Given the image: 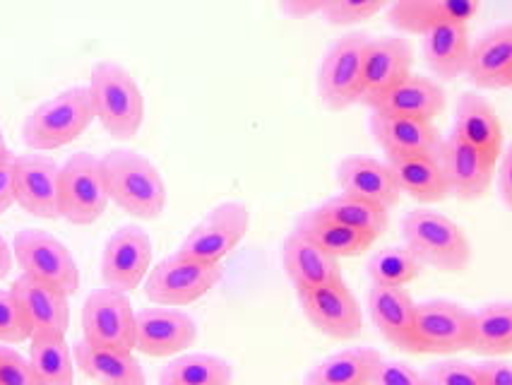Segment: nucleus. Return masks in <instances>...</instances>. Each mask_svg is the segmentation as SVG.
Here are the masks:
<instances>
[{
  "label": "nucleus",
  "instance_id": "nucleus-39",
  "mask_svg": "<svg viewBox=\"0 0 512 385\" xmlns=\"http://www.w3.org/2000/svg\"><path fill=\"white\" fill-rule=\"evenodd\" d=\"M428 385H486L481 364L462 359H445L424 371Z\"/></svg>",
  "mask_w": 512,
  "mask_h": 385
},
{
  "label": "nucleus",
  "instance_id": "nucleus-21",
  "mask_svg": "<svg viewBox=\"0 0 512 385\" xmlns=\"http://www.w3.org/2000/svg\"><path fill=\"white\" fill-rule=\"evenodd\" d=\"M335 181L342 193L373 200V203L383 205L385 210H392L402 200L400 186H397L390 164L385 159L349 154L337 164Z\"/></svg>",
  "mask_w": 512,
  "mask_h": 385
},
{
  "label": "nucleus",
  "instance_id": "nucleus-45",
  "mask_svg": "<svg viewBox=\"0 0 512 385\" xmlns=\"http://www.w3.org/2000/svg\"><path fill=\"white\" fill-rule=\"evenodd\" d=\"M486 385H512V364L500 359H491L481 364Z\"/></svg>",
  "mask_w": 512,
  "mask_h": 385
},
{
  "label": "nucleus",
  "instance_id": "nucleus-33",
  "mask_svg": "<svg viewBox=\"0 0 512 385\" xmlns=\"http://www.w3.org/2000/svg\"><path fill=\"white\" fill-rule=\"evenodd\" d=\"M320 215L332 219V222L344 224V227L361 231V234L371 236V239H380L390 227V210L383 205L373 203V200L359 198L351 193H337L323 205L315 207Z\"/></svg>",
  "mask_w": 512,
  "mask_h": 385
},
{
  "label": "nucleus",
  "instance_id": "nucleus-30",
  "mask_svg": "<svg viewBox=\"0 0 512 385\" xmlns=\"http://www.w3.org/2000/svg\"><path fill=\"white\" fill-rule=\"evenodd\" d=\"M380 352L371 347H347L313 366L303 385H371L380 364Z\"/></svg>",
  "mask_w": 512,
  "mask_h": 385
},
{
  "label": "nucleus",
  "instance_id": "nucleus-4",
  "mask_svg": "<svg viewBox=\"0 0 512 385\" xmlns=\"http://www.w3.org/2000/svg\"><path fill=\"white\" fill-rule=\"evenodd\" d=\"M94 123V106L87 85L65 87L34 106L22 123V140L29 150H61Z\"/></svg>",
  "mask_w": 512,
  "mask_h": 385
},
{
  "label": "nucleus",
  "instance_id": "nucleus-9",
  "mask_svg": "<svg viewBox=\"0 0 512 385\" xmlns=\"http://www.w3.org/2000/svg\"><path fill=\"white\" fill-rule=\"evenodd\" d=\"M472 347V311L448 299L414 308L412 354H457Z\"/></svg>",
  "mask_w": 512,
  "mask_h": 385
},
{
  "label": "nucleus",
  "instance_id": "nucleus-26",
  "mask_svg": "<svg viewBox=\"0 0 512 385\" xmlns=\"http://www.w3.org/2000/svg\"><path fill=\"white\" fill-rule=\"evenodd\" d=\"M75 369L97 385H147V376L135 352L94 347L80 340L73 345Z\"/></svg>",
  "mask_w": 512,
  "mask_h": 385
},
{
  "label": "nucleus",
  "instance_id": "nucleus-23",
  "mask_svg": "<svg viewBox=\"0 0 512 385\" xmlns=\"http://www.w3.org/2000/svg\"><path fill=\"white\" fill-rule=\"evenodd\" d=\"M512 75V22L488 29L472 41L467 61L469 82L481 90H505Z\"/></svg>",
  "mask_w": 512,
  "mask_h": 385
},
{
  "label": "nucleus",
  "instance_id": "nucleus-22",
  "mask_svg": "<svg viewBox=\"0 0 512 385\" xmlns=\"http://www.w3.org/2000/svg\"><path fill=\"white\" fill-rule=\"evenodd\" d=\"M282 265L296 294L306 289L325 287V284L344 282L342 265L330 253L313 244L301 231H289L282 244Z\"/></svg>",
  "mask_w": 512,
  "mask_h": 385
},
{
  "label": "nucleus",
  "instance_id": "nucleus-16",
  "mask_svg": "<svg viewBox=\"0 0 512 385\" xmlns=\"http://www.w3.org/2000/svg\"><path fill=\"white\" fill-rule=\"evenodd\" d=\"M440 164H443L448 193L460 200L484 198L496 179V162L452 133L440 147Z\"/></svg>",
  "mask_w": 512,
  "mask_h": 385
},
{
  "label": "nucleus",
  "instance_id": "nucleus-35",
  "mask_svg": "<svg viewBox=\"0 0 512 385\" xmlns=\"http://www.w3.org/2000/svg\"><path fill=\"white\" fill-rule=\"evenodd\" d=\"M472 352L484 357L512 354V301H496L472 311Z\"/></svg>",
  "mask_w": 512,
  "mask_h": 385
},
{
  "label": "nucleus",
  "instance_id": "nucleus-29",
  "mask_svg": "<svg viewBox=\"0 0 512 385\" xmlns=\"http://www.w3.org/2000/svg\"><path fill=\"white\" fill-rule=\"evenodd\" d=\"M390 164L392 176L402 193L412 195L419 203H440L448 198V183H445L440 154H409V157H385Z\"/></svg>",
  "mask_w": 512,
  "mask_h": 385
},
{
  "label": "nucleus",
  "instance_id": "nucleus-47",
  "mask_svg": "<svg viewBox=\"0 0 512 385\" xmlns=\"http://www.w3.org/2000/svg\"><path fill=\"white\" fill-rule=\"evenodd\" d=\"M5 152H10V147H8V142H5L3 128H0V154H5Z\"/></svg>",
  "mask_w": 512,
  "mask_h": 385
},
{
  "label": "nucleus",
  "instance_id": "nucleus-15",
  "mask_svg": "<svg viewBox=\"0 0 512 385\" xmlns=\"http://www.w3.org/2000/svg\"><path fill=\"white\" fill-rule=\"evenodd\" d=\"M299 304L303 316L313 325L318 333L337 342L356 340L363 330V311L351 294L347 282L325 284V287L306 289L299 292Z\"/></svg>",
  "mask_w": 512,
  "mask_h": 385
},
{
  "label": "nucleus",
  "instance_id": "nucleus-5",
  "mask_svg": "<svg viewBox=\"0 0 512 385\" xmlns=\"http://www.w3.org/2000/svg\"><path fill=\"white\" fill-rule=\"evenodd\" d=\"M368 41H371L368 34L349 32L339 37L323 56L315 87H318L320 102L335 114L361 104Z\"/></svg>",
  "mask_w": 512,
  "mask_h": 385
},
{
  "label": "nucleus",
  "instance_id": "nucleus-8",
  "mask_svg": "<svg viewBox=\"0 0 512 385\" xmlns=\"http://www.w3.org/2000/svg\"><path fill=\"white\" fill-rule=\"evenodd\" d=\"M101 157L75 152L61 164V217L75 227H89L104 217L109 207Z\"/></svg>",
  "mask_w": 512,
  "mask_h": 385
},
{
  "label": "nucleus",
  "instance_id": "nucleus-37",
  "mask_svg": "<svg viewBox=\"0 0 512 385\" xmlns=\"http://www.w3.org/2000/svg\"><path fill=\"white\" fill-rule=\"evenodd\" d=\"M32 333V325H29L17 296L10 289H0V345L17 347L22 342H29Z\"/></svg>",
  "mask_w": 512,
  "mask_h": 385
},
{
  "label": "nucleus",
  "instance_id": "nucleus-41",
  "mask_svg": "<svg viewBox=\"0 0 512 385\" xmlns=\"http://www.w3.org/2000/svg\"><path fill=\"white\" fill-rule=\"evenodd\" d=\"M371 385H428V381L424 373H419L414 366L404 364V361L380 359Z\"/></svg>",
  "mask_w": 512,
  "mask_h": 385
},
{
  "label": "nucleus",
  "instance_id": "nucleus-6",
  "mask_svg": "<svg viewBox=\"0 0 512 385\" xmlns=\"http://www.w3.org/2000/svg\"><path fill=\"white\" fill-rule=\"evenodd\" d=\"M13 256L20 275L32 277L56 292L73 296L80 289V268L58 236L44 229H22L13 239Z\"/></svg>",
  "mask_w": 512,
  "mask_h": 385
},
{
  "label": "nucleus",
  "instance_id": "nucleus-31",
  "mask_svg": "<svg viewBox=\"0 0 512 385\" xmlns=\"http://www.w3.org/2000/svg\"><path fill=\"white\" fill-rule=\"evenodd\" d=\"M296 231H301L303 236L313 241L315 246L323 248L325 253H330L332 258H356L363 256L366 251H371L375 241L371 236L361 234V231L344 227V224L332 222L320 215L318 210H308L296 219Z\"/></svg>",
  "mask_w": 512,
  "mask_h": 385
},
{
  "label": "nucleus",
  "instance_id": "nucleus-7",
  "mask_svg": "<svg viewBox=\"0 0 512 385\" xmlns=\"http://www.w3.org/2000/svg\"><path fill=\"white\" fill-rule=\"evenodd\" d=\"M222 282V265L202 263L181 253L159 260L145 277V296L150 304L183 308L200 301Z\"/></svg>",
  "mask_w": 512,
  "mask_h": 385
},
{
  "label": "nucleus",
  "instance_id": "nucleus-46",
  "mask_svg": "<svg viewBox=\"0 0 512 385\" xmlns=\"http://www.w3.org/2000/svg\"><path fill=\"white\" fill-rule=\"evenodd\" d=\"M15 268V256H13V246L5 241V236L0 234V282L10 275V270Z\"/></svg>",
  "mask_w": 512,
  "mask_h": 385
},
{
  "label": "nucleus",
  "instance_id": "nucleus-43",
  "mask_svg": "<svg viewBox=\"0 0 512 385\" xmlns=\"http://www.w3.org/2000/svg\"><path fill=\"white\" fill-rule=\"evenodd\" d=\"M279 10L291 20H308V17L323 15L330 0H277Z\"/></svg>",
  "mask_w": 512,
  "mask_h": 385
},
{
  "label": "nucleus",
  "instance_id": "nucleus-25",
  "mask_svg": "<svg viewBox=\"0 0 512 385\" xmlns=\"http://www.w3.org/2000/svg\"><path fill=\"white\" fill-rule=\"evenodd\" d=\"M414 308L416 301L404 287H383L371 284L368 289V313L378 333L392 347L412 354L414 340Z\"/></svg>",
  "mask_w": 512,
  "mask_h": 385
},
{
  "label": "nucleus",
  "instance_id": "nucleus-42",
  "mask_svg": "<svg viewBox=\"0 0 512 385\" xmlns=\"http://www.w3.org/2000/svg\"><path fill=\"white\" fill-rule=\"evenodd\" d=\"M13 152L0 154V215L15 205V183H13Z\"/></svg>",
  "mask_w": 512,
  "mask_h": 385
},
{
  "label": "nucleus",
  "instance_id": "nucleus-18",
  "mask_svg": "<svg viewBox=\"0 0 512 385\" xmlns=\"http://www.w3.org/2000/svg\"><path fill=\"white\" fill-rule=\"evenodd\" d=\"M412 44L400 34H385L368 41L366 63H363L361 104H371L385 90H390L402 77L414 73Z\"/></svg>",
  "mask_w": 512,
  "mask_h": 385
},
{
  "label": "nucleus",
  "instance_id": "nucleus-27",
  "mask_svg": "<svg viewBox=\"0 0 512 385\" xmlns=\"http://www.w3.org/2000/svg\"><path fill=\"white\" fill-rule=\"evenodd\" d=\"M10 292L17 296L22 311H25L32 330H44V333L65 335L70 328V296L46 287L32 277L20 275L10 284Z\"/></svg>",
  "mask_w": 512,
  "mask_h": 385
},
{
  "label": "nucleus",
  "instance_id": "nucleus-3",
  "mask_svg": "<svg viewBox=\"0 0 512 385\" xmlns=\"http://www.w3.org/2000/svg\"><path fill=\"white\" fill-rule=\"evenodd\" d=\"M404 248L424 268L464 272L472 263V241L455 219L428 207L407 212L402 219Z\"/></svg>",
  "mask_w": 512,
  "mask_h": 385
},
{
  "label": "nucleus",
  "instance_id": "nucleus-1",
  "mask_svg": "<svg viewBox=\"0 0 512 385\" xmlns=\"http://www.w3.org/2000/svg\"><path fill=\"white\" fill-rule=\"evenodd\" d=\"M106 191L125 215L135 219H159L166 210V181L150 157L130 147H116L101 154Z\"/></svg>",
  "mask_w": 512,
  "mask_h": 385
},
{
  "label": "nucleus",
  "instance_id": "nucleus-48",
  "mask_svg": "<svg viewBox=\"0 0 512 385\" xmlns=\"http://www.w3.org/2000/svg\"><path fill=\"white\" fill-rule=\"evenodd\" d=\"M508 87H512V75H510V85Z\"/></svg>",
  "mask_w": 512,
  "mask_h": 385
},
{
  "label": "nucleus",
  "instance_id": "nucleus-28",
  "mask_svg": "<svg viewBox=\"0 0 512 385\" xmlns=\"http://www.w3.org/2000/svg\"><path fill=\"white\" fill-rule=\"evenodd\" d=\"M424 44V61L438 82L460 80L467 73L469 49H472V37H469V25H443L431 29L421 37Z\"/></svg>",
  "mask_w": 512,
  "mask_h": 385
},
{
  "label": "nucleus",
  "instance_id": "nucleus-19",
  "mask_svg": "<svg viewBox=\"0 0 512 385\" xmlns=\"http://www.w3.org/2000/svg\"><path fill=\"white\" fill-rule=\"evenodd\" d=\"M371 135L385 152V157L440 154L445 140L433 121L380 114V111H371Z\"/></svg>",
  "mask_w": 512,
  "mask_h": 385
},
{
  "label": "nucleus",
  "instance_id": "nucleus-17",
  "mask_svg": "<svg viewBox=\"0 0 512 385\" xmlns=\"http://www.w3.org/2000/svg\"><path fill=\"white\" fill-rule=\"evenodd\" d=\"M481 10V0H392L388 25L402 34L424 37L443 25H469Z\"/></svg>",
  "mask_w": 512,
  "mask_h": 385
},
{
  "label": "nucleus",
  "instance_id": "nucleus-20",
  "mask_svg": "<svg viewBox=\"0 0 512 385\" xmlns=\"http://www.w3.org/2000/svg\"><path fill=\"white\" fill-rule=\"evenodd\" d=\"M445 106H448V94H445L438 80L419 73H409L400 82H395L390 90L375 97L368 104V109L380 111V114L436 121L445 111Z\"/></svg>",
  "mask_w": 512,
  "mask_h": 385
},
{
  "label": "nucleus",
  "instance_id": "nucleus-2",
  "mask_svg": "<svg viewBox=\"0 0 512 385\" xmlns=\"http://www.w3.org/2000/svg\"><path fill=\"white\" fill-rule=\"evenodd\" d=\"M94 118L113 140H133L145 123V94L128 68L116 61H97L89 73Z\"/></svg>",
  "mask_w": 512,
  "mask_h": 385
},
{
  "label": "nucleus",
  "instance_id": "nucleus-10",
  "mask_svg": "<svg viewBox=\"0 0 512 385\" xmlns=\"http://www.w3.org/2000/svg\"><path fill=\"white\" fill-rule=\"evenodd\" d=\"M250 229V212L248 207L238 200H226L212 207L205 217L188 231L186 239L178 246L181 256H188L202 263L222 265L231 251L246 239Z\"/></svg>",
  "mask_w": 512,
  "mask_h": 385
},
{
  "label": "nucleus",
  "instance_id": "nucleus-44",
  "mask_svg": "<svg viewBox=\"0 0 512 385\" xmlns=\"http://www.w3.org/2000/svg\"><path fill=\"white\" fill-rule=\"evenodd\" d=\"M496 167H498L496 176H498L500 200H503L505 207H510L512 210V142L508 150H503V154H500Z\"/></svg>",
  "mask_w": 512,
  "mask_h": 385
},
{
  "label": "nucleus",
  "instance_id": "nucleus-34",
  "mask_svg": "<svg viewBox=\"0 0 512 385\" xmlns=\"http://www.w3.org/2000/svg\"><path fill=\"white\" fill-rule=\"evenodd\" d=\"M234 366L207 352H183L164 366L159 385H231Z\"/></svg>",
  "mask_w": 512,
  "mask_h": 385
},
{
  "label": "nucleus",
  "instance_id": "nucleus-14",
  "mask_svg": "<svg viewBox=\"0 0 512 385\" xmlns=\"http://www.w3.org/2000/svg\"><path fill=\"white\" fill-rule=\"evenodd\" d=\"M198 342V323L181 308L147 306L135 311V352L164 359L188 352Z\"/></svg>",
  "mask_w": 512,
  "mask_h": 385
},
{
  "label": "nucleus",
  "instance_id": "nucleus-40",
  "mask_svg": "<svg viewBox=\"0 0 512 385\" xmlns=\"http://www.w3.org/2000/svg\"><path fill=\"white\" fill-rule=\"evenodd\" d=\"M0 385H39L32 364L15 347L3 345L0 352Z\"/></svg>",
  "mask_w": 512,
  "mask_h": 385
},
{
  "label": "nucleus",
  "instance_id": "nucleus-49",
  "mask_svg": "<svg viewBox=\"0 0 512 385\" xmlns=\"http://www.w3.org/2000/svg\"><path fill=\"white\" fill-rule=\"evenodd\" d=\"M0 352H3V345H0Z\"/></svg>",
  "mask_w": 512,
  "mask_h": 385
},
{
  "label": "nucleus",
  "instance_id": "nucleus-38",
  "mask_svg": "<svg viewBox=\"0 0 512 385\" xmlns=\"http://www.w3.org/2000/svg\"><path fill=\"white\" fill-rule=\"evenodd\" d=\"M392 0H330L323 17L335 27H354L390 8Z\"/></svg>",
  "mask_w": 512,
  "mask_h": 385
},
{
  "label": "nucleus",
  "instance_id": "nucleus-32",
  "mask_svg": "<svg viewBox=\"0 0 512 385\" xmlns=\"http://www.w3.org/2000/svg\"><path fill=\"white\" fill-rule=\"evenodd\" d=\"M27 359L39 385H75V357L65 335L44 330L32 333Z\"/></svg>",
  "mask_w": 512,
  "mask_h": 385
},
{
  "label": "nucleus",
  "instance_id": "nucleus-13",
  "mask_svg": "<svg viewBox=\"0 0 512 385\" xmlns=\"http://www.w3.org/2000/svg\"><path fill=\"white\" fill-rule=\"evenodd\" d=\"M154 246L150 234L138 224L118 227L106 241L101 253V280L104 287L130 294L145 282L152 270Z\"/></svg>",
  "mask_w": 512,
  "mask_h": 385
},
{
  "label": "nucleus",
  "instance_id": "nucleus-11",
  "mask_svg": "<svg viewBox=\"0 0 512 385\" xmlns=\"http://www.w3.org/2000/svg\"><path fill=\"white\" fill-rule=\"evenodd\" d=\"M82 340L94 347L135 352V308L118 289H94L82 306Z\"/></svg>",
  "mask_w": 512,
  "mask_h": 385
},
{
  "label": "nucleus",
  "instance_id": "nucleus-24",
  "mask_svg": "<svg viewBox=\"0 0 512 385\" xmlns=\"http://www.w3.org/2000/svg\"><path fill=\"white\" fill-rule=\"evenodd\" d=\"M452 135L472 145L474 150L484 152L496 164L503 154V123H500L496 106L486 97H481L479 92L460 94L455 106Z\"/></svg>",
  "mask_w": 512,
  "mask_h": 385
},
{
  "label": "nucleus",
  "instance_id": "nucleus-12",
  "mask_svg": "<svg viewBox=\"0 0 512 385\" xmlns=\"http://www.w3.org/2000/svg\"><path fill=\"white\" fill-rule=\"evenodd\" d=\"M15 205L37 219H61V164L29 150L13 159Z\"/></svg>",
  "mask_w": 512,
  "mask_h": 385
},
{
  "label": "nucleus",
  "instance_id": "nucleus-36",
  "mask_svg": "<svg viewBox=\"0 0 512 385\" xmlns=\"http://www.w3.org/2000/svg\"><path fill=\"white\" fill-rule=\"evenodd\" d=\"M421 270L424 265L407 248H383L368 260L371 284H383V287H407L421 275Z\"/></svg>",
  "mask_w": 512,
  "mask_h": 385
}]
</instances>
